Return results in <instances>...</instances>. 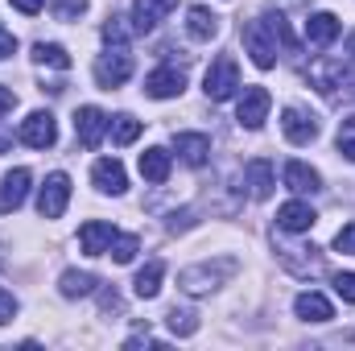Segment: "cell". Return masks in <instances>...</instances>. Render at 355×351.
Masks as SVG:
<instances>
[{
    "label": "cell",
    "instance_id": "obj_24",
    "mask_svg": "<svg viewBox=\"0 0 355 351\" xmlns=\"http://www.w3.org/2000/svg\"><path fill=\"white\" fill-rule=\"evenodd\" d=\"M170 166H174V157H170L166 149H157V145L141 153V174H145V182H157V186H162V182L170 178Z\"/></svg>",
    "mask_w": 355,
    "mask_h": 351
},
{
    "label": "cell",
    "instance_id": "obj_29",
    "mask_svg": "<svg viewBox=\"0 0 355 351\" xmlns=\"http://www.w3.org/2000/svg\"><path fill=\"white\" fill-rule=\"evenodd\" d=\"M166 323H170L174 335H194V331H198V314H194V310H182V306H174V310L166 314Z\"/></svg>",
    "mask_w": 355,
    "mask_h": 351
},
{
    "label": "cell",
    "instance_id": "obj_19",
    "mask_svg": "<svg viewBox=\"0 0 355 351\" xmlns=\"http://www.w3.org/2000/svg\"><path fill=\"white\" fill-rule=\"evenodd\" d=\"M293 310H297V318H302V323H331V318H335L331 302H327L318 289H306V293H297Z\"/></svg>",
    "mask_w": 355,
    "mask_h": 351
},
{
    "label": "cell",
    "instance_id": "obj_2",
    "mask_svg": "<svg viewBox=\"0 0 355 351\" xmlns=\"http://www.w3.org/2000/svg\"><path fill=\"white\" fill-rule=\"evenodd\" d=\"M232 273H236V261H232V257L190 264V268H182V273H178V289H182V293H190V298H198V293H215Z\"/></svg>",
    "mask_w": 355,
    "mask_h": 351
},
{
    "label": "cell",
    "instance_id": "obj_18",
    "mask_svg": "<svg viewBox=\"0 0 355 351\" xmlns=\"http://www.w3.org/2000/svg\"><path fill=\"white\" fill-rule=\"evenodd\" d=\"M335 37H339V17H335V12H314V17L306 21V42H310L314 50H327Z\"/></svg>",
    "mask_w": 355,
    "mask_h": 351
},
{
    "label": "cell",
    "instance_id": "obj_14",
    "mask_svg": "<svg viewBox=\"0 0 355 351\" xmlns=\"http://www.w3.org/2000/svg\"><path fill=\"white\" fill-rule=\"evenodd\" d=\"M174 149L190 170H202V166L211 162V137H202V132H178Z\"/></svg>",
    "mask_w": 355,
    "mask_h": 351
},
{
    "label": "cell",
    "instance_id": "obj_26",
    "mask_svg": "<svg viewBox=\"0 0 355 351\" xmlns=\"http://www.w3.org/2000/svg\"><path fill=\"white\" fill-rule=\"evenodd\" d=\"M33 62H37V67H54V71H67V67H71V54H67L58 42H37V46H33Z\"/></svg>",
    "mask_w": 355,
    "mask_h": 351
},
{
    "label": "cell",
    "instance_id": "obj_4",
    "mask_svg": "<svg viewBox=\"0 0 355 351\" xmlns=\"http://www.w3.org/2000/svg\"><path fill=\"white\" fill-rule=\"evenodd\" d=\"M202 91H207V99H211V103H223V99H232V95L240 91V67H236V58L219 54V58L207 67Z\"/></svg>",
    "mask_w": 355,
    "mask_h": 351
},
{
    "label": "cell",
    "instance_id": "obj_35",
    "mask_svg": "<svg viewBox=\"0 0 355 351\" xmlns=\"http://www.w3.org/2000/svg\"><path fill=\"white\" fill-rule=\"evenodd\" d=\"M12 318H17V298H12L8 289H0V327L12 323Z\"/></svg>",
    "mask_w": 355,
    "mask_h": 351
},
{
    "label": "cell",
    "instance_id": "obj_15",
    "mask_svg": "<svg viewBox=\"0 0 355 351\" xmlns=\"http://www.w3.org/2000/svg\"><path fill=\"white\" fill-rule=\"evenodd\" d=\"M244 186H248V194H252L257 203H265L268 194H272V186H277L272 162H268V157H257V162H248V166H244Z\"/></svg>",
    "mask_w": 355,
    "mask_h": 351
},
{
    "label": "cell",
    "instance_id": "obj_21",
    "mask_svg": "<svg viewBox=\"0 0 355 351\" xmlns=\"http://www.w3.org/2000/svg\"><path fill=\"white\" fill-rule=\"evenodd\" d=\"M343 62L339 58H318L314 67H310V79H314V87L322 91V95H335L339 91V83H343Z\"/></svg>",
    "mask_w": 355,
    "mask_h": 351
},
{
    "label": "cell",
    "instance_id": "obj_9",
    "mask_svg": "<svg viewBox=\"0 0 355 351\" xmlns=\"http://www.w3.org/2000/svg\"><path fill=\"white\" fill-rule=\"evenodd\" d=\"M186 91V71L182 67H157L145 75V95L149 99H174Z\"/></svg>",
    "mask_w": 355,
    "mask_h": 351
},
{
    "label": "cell",
    "instance_id": "obj_7",
    "mask_svg": "<svg viewBox=\"0 0 355 351\" xmlns=\"http://www.w3.org/2000/svg\"><path fill=\"white\" fill-rule=\"evenodd\" d=\"M29 149H50L54 141H58V124H54V116L50 112H29L25 120H21V132H17Z\"/></svg>",
    "mask_w": 355,
    "mask_h": 351
},
{
    "label": "cell",
    "instance_id": "obj_36",
    "mask_svg": "<svg viewBox=\"0 0 355 351\" xmlns=\"http://www.w3.org/2000/svg\"><path fill=\"white\" fill-rule=\"evenodd\" d=\"M17 12H25V17H37L42 8H46V0H8Z\"/></svg>",
    "mask_w": 355,
    "mask_h": 351
},
{
    "label": "cell",
    "instance_id": "obj_25",
    "mask_svg": "<svg viewBox=\"0 0 355 351\" xmlns=\"http://www.w3.org/2000/svg\"><path fill=\"white\" fill-rule=\"evenodd\" d=\"M95 285H99V281H95L91 273H79V268H67V273L58 277V293H62V298H87Z\"/></svg>",
    "mask_w": 355,
    "mask_h": 351
},
{
    "label": "cell",
    "instance_id": "obj_13",
    "mask_svg": "<svg viewBox=\"0 0 355 351\" xmlns=\"http://www.w3.org/2000/svg\"><path fill=\"white\" fill-rule=\"evenodd\" d=\"M314 207L310 203H302V198H293V203H285V207H277V228L281 232H289V236H302V232H310L314 228Z\"/></svg>",
    "mask_w": 355,
    "mask_h": 351
},
{
    "label": "cell",
    "instance_id": "obj_33",
    "mask_svg": "<svg viewBox=\"0 0 355 351\" xmlns=\"http://www.w3.org/2000/svg\"><path fill=\"white\" fill-rule=\"evenodd\" d=\"M335 293H339L343 302H355V273H339V277H335Z\"/></svg>",
    "mask_w": 355,
    "mask_h": 351
},
{
    "label": "cell",
    "instance_id": "obj_30",
    "mask_svg": "<svg viewBox=\"0 0 355 351\" xmlns=\"http://www.w3.org/2000/svg\"><path fill=\"white\" fill-rule=\"evenodd\" d=\"M124 21H128V17H107V25H103V42H107V46H124V42L137 33V29L124 25Z\"/></svg>",
    "mask_w": 355,
    "mask_h": 351
},
{
    "label": "cell",
    "instance_id": "obj_3",
    "mask_svg": "<svg viewBox=\"0 0 355 351\" xmlns=\"http://www.w3.org/2000/svg\"><path fill=\"white\" fill-rule=\"evenodd\" d=\"M132 79V54H128V46H107L99 58H95V83L103 91L120 87V83H128Z\"/></svg>",
    "mask_w": 355,
    "mask_h": 351
},
{
    "label": "cell",
    "instance_id": "obj_6",
    "mask_svg": "<svg viewBox=\"0 0 355 351\" xmlns=\"http://www.w3.org/2000/svg\"><path fill=\"white\" fill-rule=\"evenodd\" d=\"M268 108H272V95H268L265 87H248L244 95H240V108H236V120H240V128L257 132V128L268 120Z\"/></svg>",
    "mask_w": 355,
    "mask_h": 351
},
{
    "label": "cell",
    "instance_id": "obj_34",
    "mask_svg": "<svg viewBox=\"0 0 355 351\" xmlns=\"http://www.w3.org/2000/svg\"><path fill=\"white\" fill-rule=\"evenodd\" d=\"M166 228H170V232H190V228H194V211H174V215L166 219Z\"/></svg>",
    "mask_w": 355,
    "mask_h": 351
},
{
    "label": "cell",
    "instance_id": "obj_1",
    "mask_svg": "<svg viewBox=\"0 0 355 351\" xmlns=\"http://www.w3.org/2000/svg\"><path fill=\"white\" fill-rule=\"evenodd\" d=\"M244 50L252 54V62H257L261 71H272V67H277V58H281V50H285V54H293V50H297V42L289 37L285 17L265 12V17H257V21H248V25H244Z\"/></svg>",
    "mask_w": 355,
    "mask_h": 351
},
{
    "label": "cell",
    "instance_id": "obj_28",
    "mask_svg": "<svg viewBox=\"0 0 355 351\" xmlns=\"http://www.w3.org/2000/svg\"><path fill=\"white\" fill-rule=\"evenodd\" d=\"M137 248H141V244H137V236H120V232H116V236H112V244H107V257H112L116 264H128L132 257H137Z\"/></svg>",
    "mask_w": 355,
    "mask_h": 351
},
{
    "label": "cell",
    "instance_id": "obj_32",
    "mask_svg": "<svg viewBox=\"0 0 355 351\" xmlns=\"http://www.w3.org/2000/svg\"><path fill=\"white\" fill-rule=\"evenodd\" d=\"M335 248H339L343 257H355V219L339 228V236H335Z\"/></svg>",
    "mask_w": 355,
    "mask_h": 351
},
{
    "label": "cell",
    "instance_id": "obj_27",
    "mask_svg": "<svg viewBox=\"0 0 355 351\" xmlns=\"http://www.w3.org/2000/svg\"><path fill=\"white\" fill-rule=\"evenodd\" d=\"M107 132H112L116 145H132V141L141 137V120L128 116V112H120V116H112V128H107Z\"/></svg>",
    "mask_w": 355,
    "mask_h": 351
},
{
    "label": "cell",
    "instance_id": "obj_11",
    "mask_svg": "<svg viewBox=\"0 0 355 351\" xmlns=\"http://www.w3.org/2000/svg\"><path fill=\"white\" fill-rule=\"evenodd\" d=\"M174 8H178V0H132V17L128 21H132L137 33H153Z\"/></svg>",
    "mask_w": 355,
    "mask_h": 351
},
{
    "label": "cell",
    "instance_id": "obj_17",
    "mask_svg": "<svg viewBox=\"0 0 355 351\" xmlns=\"http://www.w3.org/2000/svg\"><path fill=\"white\" fill-rule=\"evenodd\" d=\"M112 236H116V228H112V223L91 219V223H83V228H79V248H83L87 257H107Z\"/></svg>",
    "mask_w": 355,
    "mask_h": 351
},
{
    "label": "cell",
    "instance_id": "obj_41",
    "mask_svg": "<svg viewBox=\"0 0 355 351\" xmlns=\"http://www.w3.org/2000/svg\"><path fill=\"white\" fill-rule=\"evenodd\" d=\"M4 149H8V137H4V132H0V153H4Z\"/></svg>",
    "mask_w": 355,
    "mask_h": 351
},
{
    "label": "cell",
    "instance_id": "obj_38",
    "mask_svg": "<svg viewBox=\"0 0 355 351\" xmlns=\"http://www.w3.org/2000/svg\"><path fill=\"white\" fill-rule=\"evenodd\" d=\"M12 108H17V95H12L8 87H0V116H4V112H12Z\"/></svg>",
    "mask_w": 355,
    "mask_h": 351
},
{
    "label": "cell",
    "instance_id": "obj_37",
    "mask_svg": "<svg viewBox=\"0 0 355 351\" xmlns=\"http://www.w3.org/2000/svg\"><path fill=\"white\" fill-rule=\"evenodd\" d=\"M8 54H17V37H12V33H8V29L0 25V62H4Z\"/></svg>",
    "mask_w": 355,
    "mask_h": 351
},
{
    "label": "cell",
    "instance_id": "obj_10",
    "mask_svg": "<svg viewBox=\"0 0 355 351\" xmlns=\"http://www.w3.org/2000/svg\"><path fill=\"white\" fill-rule=\"evenodd\" d=\"M281 132H285L289 145H310V141H318V120L302 108H285L281 112Z\"/></svg>",
    "mask_w": 355,
    "mask_h": 351
},
{
    "label": "cell",
    "instance_id": "obj_5",
    "mask_svg": "<svg viewBox=\"0 0 355 351\" xmlns=\"http://www.w3.org/2000/svg\"><path fill=\"white\" fill-rule=\"evenodd\" d=\"M67 203H71V178L58 170V174L46 178V186L37 190V211H42V219H62Z\"/></svg>",
    "mask_w": 355,
    "mask_h": 351
},
{
    "label": "cell",
    "instance_id": "obj_12",
    "mask_svg": "<svg viewBox=\"0 0 355 351\" xmlns=\"http://www.w3.org/2000/svg\"><path fill=\"white\" fill-rule=\"evenodd\" d=\"M91 182H95L99 194H124L128 190V174H124V166L116 157H99L91 166Z\"/></svg>",
    "mask_w": 355,
    "mask_h": 351
},
{
    "label": "cell",
    "instance_id": "obj_16",
    "mask_svg": "<svg viewBox=\"0 0 355 351\" xmlns=\"http://www.w3.org/2000/svg\"><path fill=\"white\" fill-rule=\"evenodd\" d=\"M29 182H33L29 170H12V174H4V182H0V215H12V211L25 203Z\"/></svg>",
    "mask_w": 355,
    "mask_h": 351
},
{
    "label": "cell",
    "instance_id": "obj_20",
    "mask_svg": "<svg viewBox=\"0 0 355 351\" xmlns=\"http://www.w3.org/2000/svg\"><path fill=\"white\" fill-rule=\"evenodd\" d=\"M285 186L293 194H318L322 190V178H318L314 166H306V162H289L285 166Z\"/></svg>",
    "mask_w": 355,
    "mask_h": 351
},
{
    "label": "cell",
    "instance_id": "obj_8",
    "mask_svg": "<svg viewBox=\"0 0 355 351\" xmlns=\"http://www.w3.org/2000/svg\"><path fill=\"white\" fill-rule=\"evenodd\" d=\"M107 128H112V120L99 112V108H79L75 112V137H79V145L83 149H99V141L107 137Z\"/></svg>",
    "mask_w": 355,
    "mask_h": 351
},
{
    "label": "cell",
    "instance_id": "obj_39",
    "mask_svg": "<svg viewBox=\"0 0 355 351\" xmlns=\"http://www.w3.org/2000/svg\"><path fill=\"white\" fill-rule=\"evenodd\" d=\"M339 91L355 95V67H347V71H343V83H339Z\"/></svg>",
    "mask_w": 355,
    "mask_h": 351
},
{
    "label": "cell",
    "instance_id": "obj_40",
    "mask_svg": "<svg viewBox=\"0 0 355 351\" xmlns=\"http://www.w3.org/2000/svg\"><path fill=\"white\" fill-rule=\"evenodd\" d=\"M347 54H352V58H355V33H352V37H347Z\"/></svg>",
    "mask_w": 355,
    "mask_h": 351
},
{
    "label": "cell",
    "instance_id": "obj_31",
    "mask_svg": "<svg viewBox=\"0 0 355 351\" xmlns=\"http://www.w3.org/2000/svg\"><path fill=\"white\" fill-rule=\"evenodd\" d=\"M335 145H339V153H343L347 162H355V116L339 124V137H335Z\"/></svg>",
    "mask_w": 355,
    "mask_h": 351
},
{
    "label": "cell",
    "instance_id": "obj_22",
    "mask_svg": "<svg viewBox=\"0 0 355 351\" xmlns=\"http://www.w3.org/2000/svg\"><path fill=\"white\" fill-rule=\"evenodd\" d=\"M186 33H190L194 42H211V37L219 33V17H215L211 8L194 4V8H186Z\"/></svg>",
    "mask_w": 355,
    "mask_h": 351
},
{
    "label": "cell",
    "instance_id": "obj_23",
    "mask_svg": "<svg viewBox=\"0 0 355 351\" xmlns=\"http://www.w3.org/2000/svg\"><path fill=\"white\" fill-rule=\"evenodd\" d=\"M162 277H166V261H149L141 273H137V281H132V293L137 298H157L162 293Z\"/></svg>",
    "mask_w": 355,
    "mask_h": 351
}]
</instances>
